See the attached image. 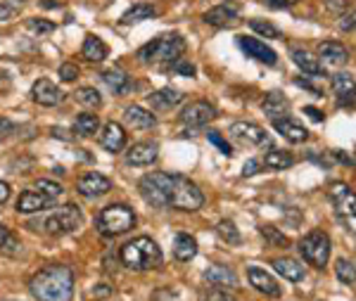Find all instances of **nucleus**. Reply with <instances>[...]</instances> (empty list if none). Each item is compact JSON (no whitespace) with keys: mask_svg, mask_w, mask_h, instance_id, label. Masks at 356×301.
I'll return each mask as SVG.
<instances>
[{"mask_svg":"<svg viewBox=\"0 0 356 301\" xmlns=\"http://www.w3.org/2000/svg\"><path fill=\"white\" fill-rule=\"evenodd\" d=\"M138 190L143 200L157 209L197 211L204 204L202 190L191 178L178 173H147L145 178H140Z\"/></svg>","mask_w":356,"mask_h":301,"instance_id":"f257e3e1","label":"nucleus"},{"mask_svg":"<svg viewBox=\"0 0 356 301\" xmlns=\"http://www.w3.org/2000/svg\"><path fill=\"white\" fill-rule=\"evenodd\" d=\"M29 292L38 301H72L74 270L62 263H50L29 280Z\"/></svg>","mask_w":356,"mask_h":301,"instance_id":"f03ea898","label":"nucleus"},{"mask_svg":"<svg viewBox=\"0 0 356 301\" xmlns=\"http://www.w3.org/2000/svg\"><path fill=\"white\" fill-rule=\"evenodd\" d=\"M119 259H122V263L131 270H152V268H159L164 261L162 249L157 247V242L145 235L126 242L122 247V252H119Z\"/></svg>","mask_w":356,"mask_h":301,"instance_id":"7ed1b4c3","label":"nucleus"},{"mask_svg":"<svg viewBox=\"0 0 356 301\" xmlns=\"http://www.w3.org/2000/svg\"><path fill=\"white\" fill-rule=\"evenodd\" d=\"M81 225H83L81 209H79L76 204H65V206H57L55 211L45 213V216L38 218V221H31L29 228L41 230V233L53 235V237H62L69 233H76Z\"/></svg>","mask_w":356,"mask_h":301,"instance_id":"20e7f679","label":"nucleus"},{"mask_svg":"<svg viewBox=\"0 0 356 301\" xmlns=\"http://www.w3.org/2000/svg\"><path fill=\"white\" fill-rule=\"evenodd\" d=\"M186 50V38L181 33H169V36H159L145 43L138 50V60L143 65H157V62H166V65H174L178 57Z\"/></svg>","mask_w":356,"mask_h":301,"instance_id":"39448f33","label":"nucleus"},{"mask_svg":"<svg viewBox=\"0 0 356 301\" xmlns=\"http://www.w3.org/2000/svg\"><path fill=\"white\" fill-rule=\"evenodd\" d=\"M95 225L102 237H119L136 225V213L126 204H110L97 213Z\"/></svg>","mask_w":356,"mask_h":301,"instance_id":"423d86ee","label":"nucleus"},{"mask_svg":"<svg viewBox=\"0 0 356 301\" xmlns=\"http://www.w3.org/2000/svg\"><path fill=\"white\" fill-rule=\"evenodd\" d=\"M330 249V237L323 230H312V233L300 240V254L304 257V261L318 270L325 268V263H328Z\"/></svg>","mask_w":356,"mask_h":301,"instance_id":"0eeeda50","label":"nucleus"},{"mask_svg":"<svg viewBox=\"0 0 356 301\" xmlns=\"http://www.w3.org/2000/svg\"><path fill=\"white\" fill-rule=\"evenodd\" d=\"M328 195H330L332 206H335L337 218H340L352 233H356V193L344 183H332Z\"/></svg>","mask_w":356,"mask_h":301,"instance_id":"6e6552de","label":"nucleus"},{"mask_svg":"<svg viewBox=\"0 0 356 301\" xmlns=\"http://www.w3.org/2000/svg\"><path fill=\"white\" fill-rule=\"evenodd\" d=\"M228 133H231L235 143L245 145V147H266V145H271L268 133L259 124H254V121H238V124L231 126Z\"/></svg>","mask_w":356,"mask_h":301,"instance_id":"1a4fd4ad","label":"nucleus"},{"mask_svg":"<svg viewBox=\"0 0 356 301\" xmlns=\"http://www.w3.org/2000/svg\"><path fill=\"white\" fill-rule=\"evenodd\" d=\"M55 202H57L55 197L45 195L43 190H38V188H31L19 195L15 209H17V213H41L45 209H50Z\"/></svg>","mask_w":356,"mask_h":301,"instance_id":"9d476101","label":"nucleus"},{"mask_svg":"<svg viewBox=\"0 0 356 301\" xmlns=\"http://www.w3.org/2000/svg\"><path fill=\"white\" fill-rule=\"evenodd\" d=\"M110 190H112V181L97 171L86 173V176H81L76 181V193L86 197V200H97V197L107 195Z\"/></svg>","mask_w":356,"mask_h":301,"instance_id":"9b49d317","label":"nucleus"},{"mask_svg":"<svg viewBox=\"0 0 356 301\" xmlns=\"http://www.w3.org/2000/svg\"><path fill=\"white\" fill-rule=\"evenodd\" d=\"M211 119H216V107L207 100H195L183 107L181 112V121L188 126H207Z\"/></svg>","mask_w":356,"mask_h":301,"instance_id":"f8f14e48","label":"nucleus"},{"mask_svg":"<svg viewBox=\"0 0 356 301\" xmlns=\"http://www.w3.org/2000/svg\"><path fill=\"white\" fill-rule=\"evenodd\" d=\"M238 45L243 48V53H245L247 57H252V60L261 62V65L273 67L275 62H278V55H275V50H273V48H268V45L264 43V40H259V38L240 36V38H238Z\"/></svg>","mask_w":356,"mask_h":301,"instance_id":"ddd939ff","label":"nucleus"},{"mask_svg":"<svg viewBox=\"0 0 356 301\" xmlns=\"http://www.w3.org/2000/svg\"><path fill=\"white\" fill-rule=\"evenodd\" d=\"M31 97H33V102H38V105H43V107H55L65 102V92L48 79H38L36 83H33Z\"/></svg>","mask_w":356,"mask_h":301,"instance_id":"4468645a","label":"nucleus"},{"mask_svg":"<svg viewBox=\"0 0 356 301\" xmlns=\"http://www.w3.org/2000/svg\"><path fill=\"white\" fill-rule=\"evenodd\" d=\"M318 60L323 67H344L349 62V50L337 40H323L318 43Z\"/></svg>","mask_w":356,"mask_h":301,"instance_id":"2eb2a0df","label":"nucleus"},{"mask_svg":"<svg viewBox=\"0 0 356 301\" xmlns=\"http://www.w3.org/2000/svg\"><path fill=\"white\" fill-rule=\"evenodd\" d=\"M332 92H335L337 97V105L342 107H349L356 102V79L352 76V74L347 72H340L332 76Z\"/></svg>","mask_w":356,"mask_h":301,"instance_id":"dca6fc26","label":"nucleus"},{"mask_svg":"<svg viewBox=\"0 0 356 301\" xmlns=\"http://www.w3.org/2000/svg\"><path fill=\"white\" fill-rule=\"evenodd\" d=\"M204 280L209 282L211 287H219V289H238L240 287V280L235 275L233 268L228 266H221V263H214L204 270Z\"/></svg>","mask_w":356,"mask_h":301,"instance_id":"f3484780","label":"nucleus"},{"mask_svg":"<svg viewBox=\"0 0 356 301\" xmlns=\"http://www.w3.org/2000/svg\"><path fill=\"white\" fill-rule=\"evenodd\" d=\"M157 154H159V145L157 143H136L129 147L126 152V164L131 166H150L152 161H157Z\"/></svg>","mask_w":356,"mask_h":301,"instance_id":"a211bd4d","label":"nucleus"},{"mask_svg":"<svg viewBox=\"0 0 356 301\" xmlns=\"http://www.w3.org/2000/svg\"><path fill=\"white\" fill-rule=\"evenodd\" d=\"M238 15H240V8L235 3H221V5H216V8L207 10L202 19L209 26H231L238 22Z\"/></svg>","mask_w":356,"mask_h":301,"instance_id":"6ab92c4d","label":"nucleus"},{"mask_svg":"<svg viewBox=\"0 0 356 301\" xmlns=\"http://www.w3.org/2000/svg\"><path fill=\"white\" fill-rule=\"evenodd\" d=\"M247 277H250V285L254 287L257 292L266 294V297H280V285L275 282V277L271 273H266L264 268L250 266V268H247Z\"/></svg>","mask_w":356,"mask_h":301,"instance_id":"aec40b11","label":"nucleus"},{"mask_svg":"<svg viewBox=\"0 0 356 301\" xmlns=\"http://www.w3.org/2000/svg\"><path fill=\"white\" fill-rule=\"evenodd\" d=\"M124 121L129 129H136V131H147V129H154L157 126V119H154L152 112L143 109L140 105H131L124 109Z\"/></svg>","mask_w":356,"mask_h":301,"instance_id":"412c9836","label":"nucleus"},{"mask_svg":"<svg viewBox=\"0 0 356 301\" xmlns=\"http://www.w3.org/2000/svg\"><path fill=\"white\" fill-rule=\"evenodd\" d=\"M273 129L280 133V136L285 138L288 143H295V145H300V143H307V138H309V131L304 129L302 124H297L295 119H290V117H280V119H273Z\"/></svg>","mask_w":356,"mask_h":301,"instance_id":"4be33fe9","label":"nucleus"},{"mask_svg":"<svg viewBox=\"0 0 356 301\" xmlns=\"http://www.w3.org/2000/svg\"><path fill=\"white\" fill-rule=\"evenodd\" d=\"M100 145L105 149H110V152H122L126 147V131L117 121H110V124H105V129L100 133Z\"/></svg>","mask_w":356,"mask_h":301,"instance_id":"5701e85b","label":"nucleus"},{"mask_svg":"<svg viewBox=\"0 0 356 301\" xmlns=\"http://www.w3.org/2000/svg\"><path fill=\"white\" fill-rule=\"evenodd\" d=\"M261 109H264V114H266V117L273 121V119H280V117H285V114H288L290 102H288V97H285L280 90H271L266 97H264Z\"/></svg>","mask_w":356,"mask_h":301,"instance_id":"b1692460","label":"nucleus"},{"mask_svg":"<svg viewBox=\"0 0 356 301\" xmlns=\"http://www.w3.org/2000/svg\"><path fill=\"white\" fill-rule=\"evenodd\" d=\"M292 62L302 69L304 74H312V76H323L325 74V67L321 65V60L316 55H312L309 50L304 48H295L292 50Z\"/></svg>","mask_w":356,"mask_h":301,"instance_id":"393cba45","label":"nucleus"},{"mask_svg":"<svg viewBox=\"0 0 356 301\" xmlns=\"http://www.w3.org/2000/svg\"><path fill=\"white\" fill-rule=\"evenodd\" d=\"M102 81H105V86L110 88L114 95H126V92L131 90V76L126 72H122V69L112 67L107 69V72H102Z\"/></svg>","mask_w":356,"mask_h":301,"instance_id":"a878e982","label":"nucleus"},{"mask_svg":"<svg viewBox=\"0 0 356 301\" xmlns=\"http://www.w3.org/2000/svg\"><path fill=\"white\" fill-rule=\"evenodd\" d=\"M273 270L278 275H283L285 280H290V282H300L304 280V266H300V261H295V259H288V257H283V259H273Z\"/></svg>","mask_w":356,"mask_h":301,"instance_id":"bb28decb","label":"nucleus"},{"mask_svg":"<svg viewBox=\"0 0 356 301\" xmlns=\"http://www.w3.org/2000/svg\"><path fill=\"white\" fill-rule=\"evenodd\" d=\"M107 53H110V48L105 45V40H102L100 36H93V33H88L81 45V55L86 57L88 62H102L107 57Z\"/></svg>","mask_w":356,"mask_h":301,"instance_id":"cd10ccee","label":"nucleus"},{"mask_svg":"<svg viewBox=\"0 0 356 301\" xmlns=\"http://www.w3.org/2000/svg\"><path fill=\"white\" fill-rule=\"evenodd\" d=\"M147 100H150V105L154 109H171L183 100V92L176 88H159V90L150 92Z\"/></svg>","mask_w":356,"mask_h":301,"instance_id":"c85d7f7f","label":"nucleus"},{"mask_svg":"<svg viewBox=\"0 0 356 301\" xmlns=\"http://www.w3.org/2000/svg\"><path fill=\"white\" fill-rule=\"evenodd\" d=\"M195 254H197V242H195V237L178 233L174 240V257L178 261H191V259H195Z\"/></svg>","mask_w":356,"mask_h":301,"instance_id":"c756f323","label":"nucleus"},{"mask_svg":"<svg viewBox=\"0 0 356 301\" xmlns=\"http://www.w3.org/2000/svg\"><path fill=\"white\" fill-rule=\"evenodd\" d=\"M157 17V10L147 3H138L134 8H129L126 13L122 15V24H136V22H143V19H152Z\"/></svg>","mask_w":356,"mask_h":301,"instance_id":"7c9ffc66","label":"nucleus"},{"mask_svg":"<svg viewBox=\"0 0 356 301\" xmlns=\"http://www.w3.org/2000/svg\"><path fill=\"white\" fill-rule=\"evenodd\" d=\"M97 129H100V119H97V114H79L76 121H74V133L81 136V138L95 136Z\"/></svg>","mask_w":356,"mask_h":301,"instance_id":"2f4dec72","label":"nucleus"},{"mask_svg":"<svg viewBox=\"0 0 356 301\" xmlns=\"http://www.w3.org/2000/svg\"><path fill=\"white\" fill-rule=\"evenodd\" d=\"M19 252H22L19 237H17L10 228L0 225V254H5V257H17Z\"/></svg>","mask_w":356,"mask_h":301,"instance_id":"473e14b6","label":"nucleus"},{"mask_svg":"<svg viewBox=\"0 0 356 301\" xmlns=\"http://www.w3.org/2000/svg\"><path fill=\"white\" fill-rule=\"evenodd\" d=\"M264 164H266V169L285 171L295 164V157H292L290 152H285V149H273V152H268L266 157H264Z\"/></svg>","mask_w":356,"mask_h":301,"instance_id":"72a5a7b5","label":"nucleus"},{"mask_svg":"<svg viewBox=\"0 0 356 301\" xmlns=\"http://www.w3.org/2000/svg\"><path fill=\"white\" fill-rule=\"evenodd\" d=\"M74 97H76V102H79V105H83V107H100L102 105L100 92H97L95 88H90V86L79 88L76 92H74Z\"/></svg>","mask_w":356,"mask_h":301,"instance_id":"f704fd0d","label":"nucleus"},{"mask_svg":"<svg viewBox=\"0 0 356 301\" xmlns=\"http://www.w3.org/2000/svg\"><path fill=\"white\" fill-rule=\"evenodd\" d=\"M335 273L342 280V285H354L356 282V266L352 261H347V259H340V261H337Z\"/></svg>","mask_w":356,"mask_h":301,"instance_id":"c9c22d12","label":"nucleus"},{"mask_svg":"<svg viewBox=\"0 0 356 301\" xmlns=\"http://www.w3.org/2000/svg\"><path fill=\"white\" fill-rule=\"evenodd\" d=\"M216 233H219V237L223 242H228V245H240V233L238 228L233 225V221H221L219 225H216Z\"/></svg>","mask_w":356,"mask_h":301,"instance_id":"e433bc0d","label":"nucleus"},{"mask_svg":"<svg viewBox=\"0 0 356 301\" xmlns=\"http://www.w3.org/2000/svg\"><path fill=\"white\" fill-rule=\"evenodd\" d=\"M250 29H252L254 33H259V36H264V38H280V31L271 24V22L252 19V22H250Z\"/></svg>","mask_w":356,"mask_h":301,"instance_id":"4c0bfd02","label":"nucleus"},{"mask_svg":"<svg viewBox=\"0 0 356 301\" xmlns=\"http://www.w3.org/2000/svg\"><path fill=\"white\" fill-rule=\"evenodd\" d=\"M261 235L266 237L268 242H271V245H275V247H288L290 245V240L285 235H280L278 230L275 228H271V225H264L261 228Z\"/></svg>","mask_w":356,"mask_h":301,"instance_id":"58836bf2","label":"nucleus"},{"mask_svg":"<svg viewBox=\"0 0 356 301\" xmlns=\"http://www.w3.org/2000/svg\"><path fill=\"white\" fill-rule=\"evenodd\" d=\"M26 26H29V31H33V33H50V31H55L53 22L38 19V17H31V19L26 22Z\"/></svg>","mask_w":356,"mask_h":301,"instance_id":"ea45409f","label":"nucleus"},{"mask_svg":"<svg viewBox=\"0 0 356 301\" xmlns=\"http://www.w3.org/2000/svg\"><path fill=\"white\" fill-rule=\"evenodd\" d=\"M33 188H38V190H43L45 195H50V197H55V200H60V195L65 193L62 190V185L60 183H53V181H45V178H41V181H36V185Z\"/></svg>","mask_w":356,"mask_h":301,"instance_id":"a19ab883","label":"nucleus"},{"mask_svg":"<svg viewBox=\"0 0 356 301\" xmlns=\"http://www.w3.org/2000/svg\"><path fill=\"white\" fill-rule=\"evenodd\" d=\"M171 69H174L176 74H181V76H195V72H197L193 62L186 60V57H178L174 65H171Z\"/></svg>","mask_w":356,"mask_h":301,"instance_id":"79ce46f5","label":"nucleus"},{"mask_svg":"<svg viewBox=\"0 0 356 301\" xmlns=\"http://www.w3.org/2000/svg\"><path fill=\"white\" fill-rule=\"evenodd\" d=\"M207 138H209V143H211V145H216V147H219L221 152L226 154V157H231V154H233V147H231V145H228L226 140H223L219 131H209V133H207Z\"/></svg>","mask_w":356,"mask_h":301,"instance_id":"37998d69","label":"nucleus"},{"mask_svg":"<svg viewBox=\"0 0 356 301\" xmlns=\"http://www.w3.org/2000/svg\"><path fill=\"white\" fill-rule=\"evenodd\" d=\"M60 79L65 81V83H72V81L79 79V67L74 65V62H65V65L60 67Z\"/></svg>","mask_w":356,"mask_h":301,"instance_id":"c03bdc74","label":"nucleus"},{"mask_svg":"<svg viewBox=\"0 0 356 301\" xmlns=\"http://www.w3.org/2000/svg\"><path fill=\"white\" fill-rule=\"evenodd\" d=\"M349 0H325V8L330 10V13H335V15H344L349 10Z\"/></svg>","mask_w":356,"mask_h":301,"instance_id":"a18cd8bd","label":"nucleus"},{"mask_svg":"<svg viewBox=\"0 0 356 301\" xmlns=\"http://www.w3.org/2000/svg\"><path fill=\"white\" fill-rule=\"evenodd\" d=\"M204 301H238L233 297V294H228V289H219V287H214L209 292V297H207Z\"/></svg>","mask_w":356,"mask_h":301,"instance_id":"49530a36","label":"nucleus"},{"mask_svg":"<svg viewBox=\"0 0 356 301\" xmlns=\"http://www.w3.org/2000/svg\"><path fill=\"white\" fill-rule=\"evenodd\" d=\"M17 131V126L10 119H0V140H5L8 136H13Z\"/></svg>","mask_w":356,"mask_h":301,"instance_id":"de8ad7c7","label":"nucleus"},{"mask_svg":"<svg viewBox=\"0 0 356 301\" xmlns=\"http://www.w3.org/2000/svg\"><path fill=\"white\" fill-rule=\"evenodd\" d=\"M340 29H342V31H352V29H356V13H352V15H342Z\"/></svg>","mask_w":356,"mask_h":301,"instance_id":"09e8293b","label":"nucleus"},{"mask_svg":"<svg viewBox=\"0 0 356 301\" xmlns=\"http://www.w3.org/2000/svg\"><path fill=\"white\" fill-rule=\"evenodd\" d=\"M266 5H271V8H278V10H283V8H292V5H297L300 0H264Z\"/></svg>","mask_w":356,"mask_h":301,"instance_id":"8fccbe9b","label":"nucleus"},{"mask_svg":"<svg viewBox=\"0 0 356 301\" xmlns=\"http://www.w3.org/2000/svg\"><path fill=\"white\" fill-rule=\"evenodd\" d=\"M259 161H257V159H250V161H247V164H245V169H243V176H254V173H259Z\"/></svg>","mask_w":356,"mask_h":301,"instance_id":"3c124183","label":"nucleus"},{"mask_svg":"<svg viewBox=\"0 0 356 301\" xmlns=\"http://www.w3.org/2000/svg\"><path fill=\"white\" fill-rule=\"evenodd\" d=\"M15 17V8H10V5L0 3V22H8Z\"/></svg>","mask_w":356,"mask_h":301,"instance_id":"603ef678","label":"nucleus"},{"mask_svg":"<svg viewBox=\"0 0 356 301\" xmlns=\"http://www.w3.org/2000/svg\"><path fill=\"white\" fill-rule=\"evenodd\" d=\"M8 200H10V185L0 181V204H5Z\"/></svg>","mask_w":356,"mask_h":301,"instance_id":"864d4df0","label":"nucleus"},{"mask_svg":"<svg viewBox=\"0 0 356 301\" xmlns=\"http://www.w3.org/2000/svg\"><path fill=\"white\" fill-rule=\"evenodd\" d=\"M304 114H309V117H312L314 121H323V114H321L316 107H304Z\"/></svg>","mask_w":356,"mask_h":301,"instance_id":"5fc2aeb1","label":"nucleus"},{"mask_svg":"<svg viewBox=\"0 0 356 301\" xmlns=\"http://www.w3.org/2000/svg\"><path fill=\"white\" fill-rule=\"evenodd\" d=\"M8 83H10V81H8V76H5V74L0 72V88H8Z\"/></svg>","mask_w":356,"mask_h":301,"instance_id":"6e6d98bb","label":"nucleus"}]
</instances>
